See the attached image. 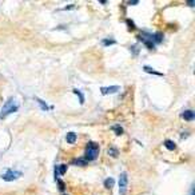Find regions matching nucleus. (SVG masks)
Wrapping results in <instances>:
<instances>
[{"label":"nucleus","mask_w":195,"mask_h":195,"mask_svg":"<svg viewBox=\"0 0 195 195\" xmlns=\"http://www.w3.org/2000/svg\"><path fill=\"white\" fill-rule=\"evenodd\" d=\"M21 175H23V172H21V171H17V170H11V168H7L4 174H2L0 176H2L3 181H6V182H12V181H16V179H19Z\"/></svg>","instance_id":"nucleus-3"},{"label":"nucleus","mask_w":195,"mask_h":195,"mask_svg":"<svg viewBox=\"0 0 195 195\" xmlns=\"http://www.w3.org/2000/svg\"><path fill=\"white\" fill-rule=\"evenodd\" d=\"M72 163L73 164H78V166H86L87 162L84 160V158H79V159H73Z\"/></svg>","instance_id":"nucleus-15"},{"label":"nucleus","mask_w":195,"mask_h":195,"mask_svg":"<svg viewBox=\"0 0 195 195\" xmlns=\"http://www.w3.org/2000/svg\"><path fill=\"white\" fill-rule=\"evenodd\" d=\"M114 185H115V179H114V178H107L104 181V187H106V189H108V190H111L114 187Z\"/></svg>","instance_id":"nucleus-12"},{"label":"nucleus","mask_w":195,"mask_h":195,"mask_svg":"<svg viewBox=\"0 0 195 195\" xmlns=\"http://www.w3.org/2000/svg\"><path fill=\"white\" fill-rule=\"evenodd\" d=\"M73 94H75L76 96L79 98V102H80V104H84V96H83V94L80 92L79 90H76V88H75V90H73Z\"/></svg>","instance_id":"nucleus-16"},{"label":"nucleus","mask_w":195,"mask_h":195,"mask_svg":"<svg viewBox=\"0 0 195 195\" xmlns=\"http://www.w3.org/2000/svg\"><path fill=\"white\" fill-rule=\"evenodd\" d=\"M108 154H110V156L116 158L118 156V150L115 148V147H110V148H108Z\"/></svg>","instance_id":"nucleus-18"},{"label":"nucleus","mask_w":195,"mask_h":195,"mask_svg":"<svg viewBox=\"0 0 195 195\" xmlns=\"http://www.w3.org/2000/svg\"><path fill=\"white\" fill-rule=\"evenodd\" d=\"M163 39H164V36H163V34L162 32H156V34H154V35H151V40H152V43L154 44H159V43H162L163 42Z\"/></svg>","instance_id":"nucleus-8"},{"label":"nucleus","mask_w":195,"mask_h":195,"mask_svg":"<svg viewBox=\"0 0 195 195\" xmlns=\"http://www.w3.org/2000/svg\"><path fill=\"white\" fill-rule=\"evenodd\" d=\"M115 43H116V40H114V39H103L102 40L103 46H110V44H115Z\"/></svg>","instance_id":"nucleus-17"},{"label":"nucleus","mask_w":195,"mask_h":195,"mask_svg":"<svg viewBox=\"0 0 195 195\" xmlns=\"http://www.w3.org/2000/svg\"><path fill=\"white\" fill-rule=\"evenodd\" d=\"M182 118L185 120H189V122H191V120L195 119V112L193 111V110H186V111L182 114Z\"/></svg>","instance_id":"nucleus-7"},{"label":"nucleus","mask_w":195,"mask_h":195,"mask_svg":"<svg viewBox=\"0 0 195 195\" xmlns=\"http://www.w3.org/2000/svg\"><path fill=\"white\" fill-rule=\"evenodd\" d=\"M111 130L115 132L116 137H120V135L123 134V128H122V126H119V124H115V126H112Z\"/></svg>","instance_id":"nucleus-13"},{"label":"nucleus","mask_w":195,"mask_h":195,"mask_svg":"<svg viewBox=\"0 0 195 195\" xmlns=\"http://www.w3.org/2000/svg\"><path fill=\"white\" fill-rule=\"evenodd\" d=\"M35 100H36V102H38V103H39L40 108H42V110H44V111H47V110H48V108H50V107H48V106H47V103H46V102H44V100H42V99H39V98H35Z\"/></svg>","instance_id":"nucleus-14"},{"label":"nucleus","mask_w":195,"mask_h":195,"mask_svg":"<svg viewBox=\"0 0 195 195\" xmlns=\"http://www.w3.org/2000/svg\"><path fill=\"white\" fill-rule=\"evenodd\" d=\"M127 186H128V175L127 172H122L119 175V194L120 195H126Z\"/></svg>","instance_id":"nucleus-4"},{"label":"nucleus","mask_w":195,"mask_h":195,"mask_svg":"<svg viewBox=\"0 0 195 195\" xmlns=\"http://www.w3.org/2000/svg\"><path fill=\"white\" fill-rule=\"evenodd\" d=\"M99 151H100V147L98 143L95 142H88L86 146V154H84V160L86 162H92L98 158Z\"/></svg>","instance_id":"nucleus-2"},{"label":"nucleus","mask_w":195,"mask_h":195,"mask_svg":"<svg viewBox=\"0 0 195 195\" xmlns=\"http://www.w3.org/2000/svg\"><path fill=\"white\" fill-rule=\"evenodd\" d=\"M67 172V164H59L55 167V179H59V175H64Z\"/></svg>","instance_id":"nucleus-6"},{"label":"nucleus","mask_w":195,"mask_h":195,"mask_svg":"<svg viewBox=\"0 0 195 195\" xmlns=\"http://www.w3.org/2000/svg\"><path fill=\"white\" fill-rule=\"evenodd\" d=\"M164 147H166L167 150H170V151H172V150L176 148V144H175V142H172V141H170V139H167V141H164Z\"/></svg>","instance_id":"nucleus-10"},{"label":"nucleus","mask_w":195,"mask_h":195,"mask_svg":"<svg viewBox=\"0 0 195 195\" xmlns=\"http://www.w3.org/2000/svg\"><path fill=\"white\" fill-rule=\"evenodd\" d=\"M76 139H78V137H76L75 132H67V135H66V141H67V143H69V144H73V143L76 142Z\"/></svg>","instance_id":"nucleus-9"},{"label":"nucleus","mask_w":195,"mask_h":195,"mask_svg":"<svg viewBox=\"0 0 195 195\" xmlns=\"http://www.w3.org/2000/svg\"><path fill=\"white\" fill-rule=\"evenodd\" d=\"M130 4L131 6H135V4H138V2H130Z\"/></svg>","instance_id":"nucleus-22"},{"label":"nucleus","mask_w":195,"mask_h":195,"mask_svg":"<svg viewBox=\"0 0 195 195\" xmlns=\"http://www.w3.org/2000/svg\"><path fill=\"white\" fill-rule=\"evenodd\" d=\"M194 4H195L194 2H189V6H190V7H194Z\"/></svg>","instance_id":"nucleus-21"},{"label":"nucleus","mask_w":195,"mask_h":195,"mask_svg":"<svg viewBox=\"0 0 195 195\" xmlns=\"http://www.w3.org/2000/svg\"><path fill=\"white\" fill-rule=\"evenodd\" d=\"M144 71L147 72V73H151V75H156V76H163V73L162 72H158V71H155V69H152L151 67H148V66H144Z\"/></svg>","instance_id":"nucleus-11"},{"label":"nucleus","mask_w":195,"mask_h":195,"mask_svg":"<svg viewBox=\"0 0 195 195\" xmlns=\"http://www.w3.org/2000/svg\"><path fill=\"white\" fill-rule=\"evenodd\" d=\"M127 24H128V27H130V28H131V27H132V28H135V25H134V23H132V21H131V20H128V19H127Z\"/></svg>","instance_id":"nucleus-20"},{"label":"nucleus","mask_w":195,"mask_h":195,"mask_svg":"<svg viewBox=\"0 0 195 195\" xmlns=\"http://www.w3.org/2000/svg\"><path fill=\"white\" fill-rule=\"evenodd\" d=\"M56 182H58V185H59V190H60V191H62V193H63V191L66 190V186H64V183H63V182H62V181H60V179H58V181H56Z\"/></svg>","instance_id":"nucleus-19"},{"label":"nucleus","mask_w":195,"mask_h":195,"mask_svg":"<svg viewBox=\"0 0 195 195\" xmlns=\"http://www.w3.org/2000/svg\"><path fill=\"white\" fill-rule=\"evenodd\" d=\"M120 90L119 86H110V87H102L100 88V92L102 95H110V94H115Z\"/></svg>","instance_id":"nucleus-5"},{"label":"nucleus","mask_w":195,"mask_h":195,"mask_svg":"<svg viewBox=\"0 0 195 195\" xmlns=\"http://www.w3.org/2000/svg\"><path fill=\"white\" fill-rule=\"evenodd\" d=\"M17 110H19V104H17L16 99H15V98H9L8 100L4 103L2 111H0V119H4V118H7L9 114L16 112Z\"/></svg>","instance_id":"nucleus-1"}]
</instances>
